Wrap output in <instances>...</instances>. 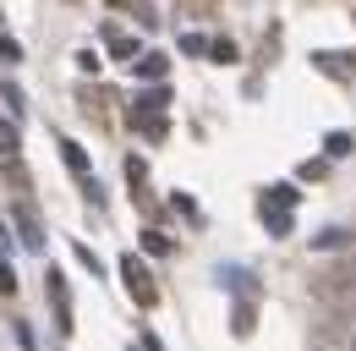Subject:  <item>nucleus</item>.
Masks as SVG:
<instances>
[{
  "mask_svg": "<svg viewBox=\"0 0 356 351\" xmlns=\"http://www.w3.org/2000/svg\"><path fill=\"white\" fill-rule=\"evenodd\" d=\"M17 291V274H11V263H0V297H11Z\"/></svg>",
  "mask_w": 356,
  "mask_h": 351,
  "instance_id": "nucleus-9",
  "label": "nucleus"
},
{
  "mask_svg": "<svg viewBox=\"0 0 356 351\" xmlns=\"http://www.w3.org/2000/svg\"><path fill=\"white\" fill-rule=\"evenodd\" d=\"M137 72H143V77H159V72H165V55H143V66H137Z\"/></svg>",
  "mask_w": 356,
  "mask_h": 351,
  "instance_id": "nucleus-7",
  "label": "nucleus"
},
{
  "mask_svg": "<svg viewBox=\"0 0 356 351\" xmlns=\"http://www.w3.org/2000/svg\"><path fill=\"white\" fill-rule=\"evenodd\" d=\"M0 61H22V44L11 39V33H0Z\"/></svg>",
  "mask_w": 356,
  "mask_h": 351,
  "instance_id": "nucleus-6",
  "label": "nucleus"
},
{
  "mask_svg": "<svg viewBox=\"0 0 356 351\" xmlns=\"http://www.w3.org/2000/svg\"><path fill=\"white\" fill-rule=\"evenodd\" d=\"M22 148V137H17V121H6L0 116V154H17Z\"/></svg>",
  "mask_w": 356,
  "mask_h": 351,
  "instance_id": "nucleus-4",
  "label": "nucleus"
},
{
  "mask_svg": "<svg viewBox=\"0 0 356 351\" xmlns=\"http://www.w3.org/2000/svg\"><path fill=\"white\" fill-rule=\"evenodd\" d=\"M127 286H132V297H143V302H154V280L137 269V258H127Z\"/></svg>",
  "mask_w": 356,
  "mask_h": 351,
  "instance_id": "nucleus-1",
  "label": "nucleus"
},
{
  "mask_svg": "<svg viewBox=\"0 0 356 351\" xmlns=\"http://www.w3.org/2000/svg\"><path fill=\"white\" fill-rule=\"evenodd\" d=\"M60 159H66V165H72L77 176H88V154H83L77 143H60Z\"/></svg>",
  "mask_w": 356,
  "mask_h": 351,
  "instance_id": "nucleus-3",
  "label": "nucleus"
},
{
  "mask_svg": "<svg viewBox=\"0 0 356 351\" xmlns=\"http://www.w3.org/2000/svg\"><path fill=\"white\" fill-rule=\"evenodd\" d=\"M17 236H22V242H28V247H33V253H39V247H44V236H39V219L28 214V209H17Z\"/></svg>",
  "mask_w": 356,
  "mask_h": 351,
  "instance_id": "nucleus-2",
  "label": "nucleus"
},
{
  "mask_svg": "<svg viewBox=\"0 0 356 351\" xmlns=\"http://www.w3.org/2000/svg\"><path fill=\"white\" fill-rule=\"evenodd\" d=\"M11 253H17V236H11V225L0 219V263H11Z\"/></svg>",
  "mask_w": 356,
  "mask_h": 351,
  "instance_id": "nucleus-5",
  "label": "nucleus"
},
{
  "mask_svg": "<svg viewBox=\"0 0 356 351\" xmlns=\"http://www.w3.org/2000/svg\"><path fill=\"white\" fill-rule=\"evenodd\" d=\"M0 93H6V110H11V121H17V116H22V93H17V88H0Z\"/></svg>",
  "mask_w": 356,
  "mask_h": 351,
  "instance_id": "nucleus-8",
  "label": "nucleus"
},
{
  "mask_svg": "<svg viewBox=\"0 0 356 351\" xmlns=\"http://www.w3.org/2000/svg\"><path fill=\"white\" fill-rule=\"evenodd\" d=\"M351 269H356V253H351Z\"/></svg>",
  "mask_w": 356,
  "mask_h": 351,
  "instance_id": "nucleus-10",
  "label": "nucleus"
}]
</instances>
